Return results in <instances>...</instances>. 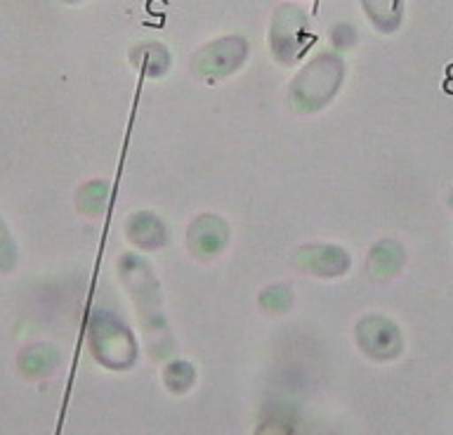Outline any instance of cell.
<instances>
[{"mask_svg":"<svg viewBox=\"0 0 453 435\" xmlns=\"http://www.w3.org/2000/svg\"><path fill=\"white\" fill-rule=\"evenodd\" d=\"M3 242H5V229L0 225V256H3Z\"/></svg>","mask_w":453,"mask_h":435,"instance_id":"obj_1","label":"cell"}]
</instances>
